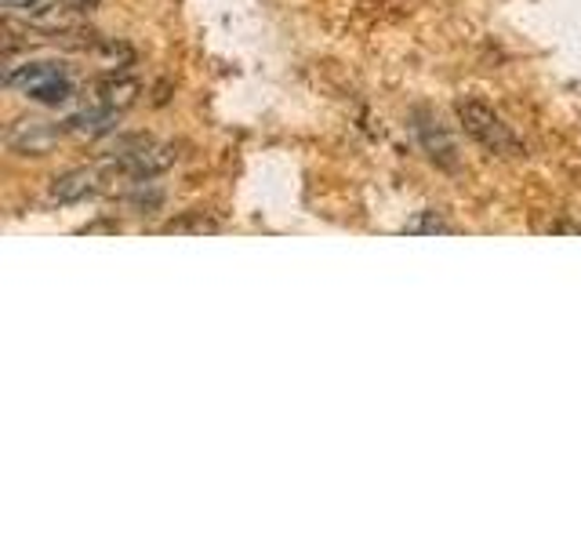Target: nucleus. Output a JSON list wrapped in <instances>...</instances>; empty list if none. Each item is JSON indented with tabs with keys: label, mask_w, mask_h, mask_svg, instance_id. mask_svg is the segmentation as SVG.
<instances>
[{
	"label": "nucleus",
	"mask_w": 581,
	"mask_h": 545,
	"mask_svg": "<svg viewBox=\"0 0 581 545\" xmlns=\"http://www.w3.org/2000/svg\"><path fill=\"white\" fill-rule=\"evenodd\" d=\"M454 114H459L465 135H473V139L484 146V150L498 153V157H516V153H520V139H516L509 124L494 114L491 106L476 103V98H462V103L454 106Z\"/></svg>",
	"instance_id": "obj_1"
},
{
	"label": "nucleus",
	"mask_w": 581,
	"mask_h": 545,
	"mask_svg": "<svg viewBox=\"0 0 581 545\" xmlns=\"http://www.w3.org/2000/svg\"><path fill=\"white\" fill-rule=\"evenodd\" d=\"M66 131H69L66 120L62 124H55V120H15L4 131V146L19 157H44Z\"/></svg>",
	"instance_id": "obj_2"
},
{
	"label": "nucleus",
	"mask_w": 581,
	"mask_h": 545,
	"mask_svg": "<svg viewBox=\"0 0 581 545\" xmlns=\"http://www.w3.org/2000/svg\"><path fill=\"white\" fill-rule=\"evenodd\" d=\"M415 139L426 150V157L440 168H459V146L448 135V128L429 114V109H418L415 114Z\"/></svg>",
	"instance_id": "obj_3"
},
{
	"label": "nucleus",
	"mask_w": 581,
	"mask_h": 545,
	"mask_svg": "<svg viewBox=\"0 0 581 545\" xmlns=\"http://www.w3.org/2000/svg\"><path fill=\"white\" fill-rule=\"evenodd\" d=\"M175 160H179L175 146H153V142H146V146H139V150L120 153L114 160V168L123 171V175L135 179V182H150L153 175H160V171H168L171 164H175Z\"/></svg>",
	"instance_id": "obj_4"
},
{
	"label": "nucleus",
	"mask_w": 581,
	"mask_h": 545,
	"mask_svg": "<svg viewBox=\"0 0 581 545\" xmlns=\"http://www.w3.org/2000/svg\"><path fill=\"white\" fill-rule=\"evenodd\" d=\"M95 193H98V171L92 168L66 171V175H58L52 182V190H47V196H52L55 204H80Z\"/></svg>",
	"instance_id": "obj_5"
},
{
	"label": "nucleus",
	"mask_w": 581,
	"mask_h": 545,
	"mask_svg": "<svg viewBox=\"0 0 581 545\" xmlns=\"http://www.w3.org/2000/svg\"><path fill=\"white\" fill-rule=\"evenodd\" d=\"M117 117H120V109H109L98 103L95 109H80V114H73L66 124H69V131H77V135H109L117 128Z\"/></svg>",
	"instance_id": "obj_6"
},
{
	"label": "nucleus",
	"mask_w": 581,
	"mask_h": 545,
	"mask_svg": "<svg viewBox=\"0 0 581 545\" xmlns=\"http://www.w3.org/2000/svg\"><path fill=\"white\" fill-rule=\"evenodd\" d=\"M58 73H66L58 62H26V66H8L4 84L11 92H26V88H33V84H41L47 77H58Z\"/></svg>",
	"instance_id": "obj_7"
},
{
	"label": "nucleus",
	"mask_w": 581,
	"mask_h": 545,
	"mask_svg": "<svg viewBox=\"0 0 581 545\" xmlns=\"http://www.w3.org/2000/svg\"><path fill=\"white\" fill-rule=\"evenodd\" d=\"M22 95H26L30 103H41V106H62L77 95V88H73V81L66 77V73H58V77H47L41 84H33V88H26Z\"/></svg>",
	"instance_id": "obj_8"
},
{
	"label": "nucleus",
	"mask_w": 581,
	"mask_h": 545,
	"mask_svg": "<svg viewBox=\"0 0 581 545\" xmlns=\"http://www.w3.org/2000/svg\"><path fill=\"white\" fill-rule=\"evenodd\" d=\"M142 84L135 77H109L98 84V103L109 106V109H128L135 98H139Z\"/></svg>",
	"instance_id": "obj_9"
},
{
	"label": "nucleus",
	"mask_w": 581,
	"mask_h": 545,
	"mask_svg": "<svg viewBox=\"0 0 581 545\" xmlns=\"http://www.w3.org/2000/svg\"><path fill=\"white\" fill-rule=\"evenodd\" d=\"M404 233H411V237H418V233H426V237H437V233H454V226L440 212H418L415 218L404 222Z\"/></svg>",
	"instance_id": "obj_10"
},
{
	"label": "nucleus",
	"mask_w": 581,
	"mask_h": 545,
	"mask_svg": "<svg viewBox=\"0 0 581 545\" xmlns=\"http://www.w3.org/2000/svg\"><path fill=\"white\" fill-rule=\"evenodd\" d=\"M66 4L77 11V15H92V11L103 4V0H66Z\"/></svg>",
	"instance_id": "obj_11"
}]
</instances>
